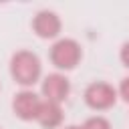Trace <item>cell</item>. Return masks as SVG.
Wrapping results in <instances>:
<instances>
[{
	"label": "cell",
	"instance_id": "obj_2",
	"mask_svg": "<svg viewBox=\"0 0 129 129\" xmlns=\"http://www.w3.org/2000/svg\"><path fill=\"white\" fill-rule=\"evenodd\" d=\"M83 56V50H81V44L73 38H60L52 44L50 48V62L60 69V71H71L79 64Z\"/></svg>",
	"mask_w": 129,
	"mask_h": 129
},
{
	"label": "cell",
	"instance_id": "obj_8",
	"mask_svg": "<svg viewBox=\"0 0 129 129\" xmlns=\"http://www.w3.org/2000/svg\"><path fill=\"white\" fill-rule=\"evenodd\" d=\"M83 129H111V123L101 117V115H95V117H89L83 125Z\"/></svg>",
	"mask_w": 129,
	"mask_h": 129
},
{
	"label": "cell",
	"instance_id": "obj_9",
	"mask_svg": "<svg viewBox=\"0 0 129 129\" xmlns=\"http://www.w3.org/2000/svg\"><path fill=\"white\" fill-rule=\"evenodd\" d=\"M119 95L123 97L125 103H129V77H125V79L121 81V85H119Z\"/></svg>",
	"mask_w": 129,
	"mask_h": 129
},
{
	"label": "cell",
	"instance_id": "obj_12",
	"mask_svg": "<svg viewBox=\"0 0 129 129\" xmlns=\"http://www.w3.org/2000/svg\"><path fill=\"white\" fill-rule=\"evenodd\" d=\"M0 129H2V127H0Z\"/></svg>",
	"mask_w": 129,
	"mask_h": 129
},
{
	"label": "cell",
	"instance_id": "obj_10",
	"mask_svg": "<svg viewBox=\"0 0 129 129\" xmlns=\"http://www.w3.org/2000/svg\"><path fill=\"white\" fill-rule=\"evenodd\" d=\"M119 58H121V62L129 69V40L121 46V52H119Z\"/></svg>",
	"mask_w": 129,
	"mask_h": 129
},
{
	"label": "cell",
	"instance_id": "obj_3",
	"mask_svg": "<svg viewBox=\"0 0 129 129\" xmlns=\"http://www.w3.org/2000/svg\"><path fill=\"white\" fill-rule=\"evenodd\" d=\"M117 101V91L113 85L103 83V81H95L85 89V103L95 109V111H105L111 109Z\"/></svg>",
	"mask_w": 129,
	"mask_h": 129
},
{
	"label": "cell",
	"instance_id": "obj_11",
	"mask_svg": "<svg viewBox=\"0 0 129 129\" xmlns=\"http://www.w3.org/2000/svg\"><path fill=\"white\" fill-rule=\"evenodd\" d=\"M64 129H83V127H79V125H69V127H64Z\"/></svg>",
	"mask_w": 129,
	"mask_h": 129
},
{
	"label": "cell",
	"instance_id": "obj_4",
	"mask_svg": "<svg viewBox=\"0 0 129 129\" xmlns=\"http://www.w3.org/2000/svg\"><path fill=\"white\" fill-rule=\"evenodd\" d=\"M40 105H42L40 97H38L36 93L28 91V89L16 93L14 99H12V111H14V115H16L18 119H22V121H32V119L36 121L38 111H40Z\"/></svg>",
	"mask_w": 129,
	"mask_h": 129
},
{
	"label": "cell",
	"instance_id": "obj_6",
	"mask_svg": "<svg viewBox=\"0 0 129 129\" xmlns=\"http://www.w3.org/2000/svg\"><path fill=\"white\" fill-rule=\"evenodd\" d=\"M60 26H62L60 24V18L52 10H40L32 18V30L40 38H54V36H58Z\"/></svg>",
	"mask_w": 129,
	"mask_h": 129
},
{
	"label": "cell",
	"instance_id": "obj_5",
	"mask_svg": "<svg viewBox=\"0 0 129 129\" xmlns=\"http://www.w3.org/2000/svg\"><path fill=\"white\" fill-rule=\"evenodd\" d=\"M69 93H71V83H69V79L64 75L52 73V75L44 77V81H42V95H44L46 101L60 105L62 101H67Z\"/></svg>",
	"mask_w": 129,
	"mask_h": 129
},
{
	"label": "cell",
	"instance_id": "obj_7",
	"mask_svg": "<svg viewBox=\"0 0 129 129\" xmlns=\"http://www.w3.org/2000/svg\"><path fill=\"white\" fill-rule=\"evenodd\" d=\"M36 121H38L40 127H44V129H56V127L62 123V109H60V105L50 103V101H42Z\"/></svg>",
	"mask_w": 129,
	"mask_h": 129
},
{
	"label": "cell",
	"instance_id": "obj_1",
	"mask_svg": "<svg viewBox=\"0 0 129 129\" xmlns=\"http://www.w3.org/2000/svg\"><path fill=\"white\" fill-rule=\"evenodd\" d=\"M40 58L30 50H16L10 58V75L22 87H32L40 79Z\"/></svg>",
	"mask_w": 129,
	"mask_h": 129
}]
</instances>
